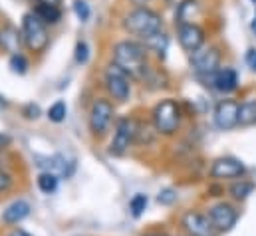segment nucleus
Returning <instances> with one entry per match:
<instances>
[{
	"mask_svg": "<svg viewBox=\"0 0 256 236\" xmlns=\"http://www.w3.org/2000/svg\"><path fill=\"white\" fill-rule=\"evenodd\" d=\"M137 131H139V125H137L135 119H129V118L118 119L116 133H114V139H112V145H110V155L124 157L126 151L129 149V145L137 139Z\"/></svg>",
	"mask_w": 256,
	"mask_h": 236,
	"instance_id": "423d86ee",
	"label": "nucleus"
},
{
	"mask_svg": "<svg viewBox=\"0 0 256 236\" xmlns=\"http://www.w3.org/2000/svg\"><path fill=\"white\" fill-rule=\"evenodd\" d=\"M177 38H179V44L185 52L194 54L198 52L200 48H204V40H206V34L204 30L192 22V24H183V26H177Z\"/></svg>",
	"mask_w": 256,
	"mask_h": 236,
	"instance_id": "f8f14e48",
	"label": "nucleus"
},
{
	"mask_svg": "<svg viewBox=\"0 0 256 236\" xmlns=\"http://www.w3.org/2000/svg\"><path fill=\"white\" fill-rule=\"evenodd\" d=\"M106 90L110 92V96L116 102L124 104V102H128L129 96H131V78L122 68L112 64L108 68V72H106Z\"/></svg>",
	"mask_w": 256,
	"mask_h": 236,
	"instance_id": "1a4fd4ad",
	"label": "nucleus"
},
{
	"mask_svg": "<svg viewBox=\"0 0 256 236\" xmlns=\"http://www.w3.org/2000/svg\"><path fill=\"white\" fill-rule=\"evenodd\" d=\"M68 116V106H66V102L62 100H58V102H54L50 108H48V119L52 121V123H62Z\"/></svg>",
	"mask_w": 256,
	"mask_h": 236,
	"instance_id": "b1692460",
	"label": "nucleus"
},
{
	"mask_svg": "<svg viewBox=\"0 0 256 236\" xmlns=\"http://www.w3.org/2000/svg\"><path fill=\"white\" fill-rule=\"evenodd\" d=\"M238 108L240 104L234 100H220L214 108L212 121L220 131H230L238 127Z\"/></svg>",
	"mask_w": 256,
	"mask_h": 236,
	"instance_id": "9b49d317",
	"label": "nucleus"
},
{
	"mask_svg": "<svg viewBox=\"0 0 256 236\" xmlns=\"http://www.w3.org/2000/svg\"><path fill=\"white\" fill-rule=\"evenodd\" d=\"M34 14L48 26H54V24H58L60 20H62V10H60V6H52V4H36V8H34Z\"/></svg>",
	"mask_w": 256,
	"mask_h": 236,
	"instance_id": "6ab92c4d",
	"label": "nucleus"
},
{
	"mask_svg": "<svg viewBox=\"0 0 256 236\" xmlns=\"http://www.w3.org/2000/svg\"><path fill=\"white\" fill-rule=\"evenodd\" d=\"M191 70L196 78L212 84L214 74L220 70V50L216 46H204L191 54Z\"/></svg>",
	"mask_w": 256,
	"mask_h": 236,
	"instance_id": "39448f33",
	"label": "nucleus"
},
{
	"mask_svg": "<svg viewBox=\"0 0 256 236\" xmlns=\"http://www.w3.org/2000/svg\"><path fill=\"white\" fill-rule=\"evenodd\" d=\"M208 220L214 228L216 234H222V232H228L234 228L236 220H238V210L232 202H226V200H220L216 204H212L208 208Z\"/></svg>",
	"mask_w": 256,
	"mask_h": 236,
	"instance_id": "0eeeda50",
	"label": "nucleus"
},
{
	"mask_svg": "<svg viewBox=\"0 0 256 236\" xmlns=\"http://www.w3.org/2000/svg\"><path fill=\"white\" fill-rule=\"evenodd\" d=\"M147 202H149V198H147V194H135L131 200H129V210H131V214H133V218H139L143 212H145V208H147Z\"/></svg>",
	"mask_w": 256,
	"mask_h": 236,
	"instance_id": "393cba45",
	"label": "nucleus"
},
{
	"mask_svg": "<svg viewBox=\"0 0 256 236\" xmlns=\"http://www.w3.org/2000/svg\"><path fill=\"white\" fill-rule=\"evenodd\" d=\"M30 210H32L30 202L24 200V198H18V200L10 202V204L4 208V212H2V222H4V224H18V222H22L24 218L30 216Z\"/></svg>",
	"mask_w": 256,
	"mask_h": 236,
	"instance_id": "2eb2a0df",
	"label": "nucleus"
},
{
	"mask_svg": "<svg viewBox=\"0 0 256 236\" xmlns=\"http://www.w3.org/2000/svg\"><path fill=\"white\" fill-rule=\"evenodd\" d=\"M8 66H10V72L12 74H18V76H24L30 68V62L24 54H12L8 60Z\"/></svg>",
	"mask_w": 256,
	"mask_h": 236,
	"instance_id": "5701e85b",
	"label": "nucleus"
},
{
	"mask_svg": "<svg viewBox=\"0 0 256 236\" xmlns=\"http://www.w3.org/2000/svg\"><path fill=\"white\" fill-rule=\"evenodd\" d=\"M238 125L252 127L256 125V100H246L238 108Z\"/></svg>",
	"mask_w": 256,
	"mask_h": 236,
	"instance_id": "412c9836",
	"label": "nucleus"
},
{
	"mask_svg": "<svg viewBox=\"0 0 256 236\" xmlns=\"http://www.w3.org/2000/svg\"><path fill=\"white\" fill-rule=\"evenodd\" d=\"M38 4H52V6H60L62 0H36Z\"/></svg>",
	"mask_w": 256,
	"mask_h": 236,
	"instance_id": "72a5a7b5",
	"label": "nucleus"
},
{
	"mask_svg": "<svg viewBox=\"0 0 256 236\" xmlns=\"http://www.w3.org/2000/svg\"><path fill=\"white\" fill-rule=\"evenodd\" d=\"M58 182H60V177L54 175V173H40L38 177V188L44 192V194H52L58 190Z\"/></svg>",
	"mask_w": 256,
	"mask_h": 236,
	"instance_id": "4be33fe9",
	"label": "nucleus"
},
{
	"mask_svg": "<svg viewBox=\"0 0 256 236\" xmlns=\"http://www.w3.org/2000/svg\"><path fill=\"white\" fill-rule=\"evenodd\" d=\"M252 2H254V4H256V0H252Z\"/></svg>",
	"mask_w": 256,
	"mask_h": 236,
	"instance_id": "58836bf2",
	"label": "nucleus"
},
{
	"mask_svg": "<svg viewBox=\"0 0 256 236\" xmlns=\"http://www.w3.org/2000/svg\"><path fill=\"white\" fill-rule=\"evenodd\" d=\"M74 58H76V62H78L80 66L88 64V60H90V46H88V42L80 40V42L76 44V52H74Z\"/></svg>",
	"mask_w": 256,
	"mask_h": 236,
	"instance_id": "bb28decb",
	"label": "nucleus"
},
{
	"mask_svg": "<svg viewBox=\"0 0 256 236\" xmlns=\"http://www.w3.org/2000/svg\"><path fill=\"white\" fill-rule=\"evenodd\" d=\"M114 64L129 78H145L149 72L147 48L137 40H122L114 46Z\"/></svg>",
	"mask_w": 256,
	"mask_h": 236,
	"instance_id": "f257e3e1",
	"label": "nucleus"
},
{
	"mask_svg": "<svg viewBox=\"0 0 256 236\" xmlns=\"http://www.w3.org/2000/svg\"><path fill=\"white\" fill-rule=\"evenodd\" d=\"M153 127L159 135H165V137H171L179 131L181 127V121H183V110H181V104L173 98H165L161 100L155 108H153Z\"/></svg>",
	"mask_w": 256,
	"mask_h": 236,
	"instance_id": "7ed1b4c3",
	"label": "nucleus"
},
{
	"mask_svg": "<svg viewBox=\"0 0 256 236\" xmlns=\"http://www.w3.org/2000/svg\"><path fill=\"white\" fill-rule=\"evenodd\" d=\"M143 236H169V234H165V232H147V234Z\"/></svg>",
	"mask_w": 256,
	"mask_h": 236,
	"instance_id": "e433bc0d",
	"label": "nucleus"
},
{
	"mask_svg": "<svg viewBox=\"0 0 256 236\" xmlns=\"http://www.w3.org/2000/svg\"><path fill=\"white\" fill-rule=\"evenodd\" d=\"M22 38H24V46L34 54H42L50 46L48 28L34 12H26L22 16Z\"/></svg>",
	"mask_w": 256,
	"mask_h": 236,
	"instance_id": "20e7f679",
	"label": "nucleus"
},
{
	"mask_svg": "<svg viewBox=\"0 0 256 236\" xmlns=\"http://www.w3.org/2000/svg\"><path fill=\"white\" fill-rule=\"evenodd\" d=\"M151 0H133V4H137V8H143L145 4H149Z\"/></svg>",
	"mask_w": 256,
	"mask_h": 236,
	"instance_id": "f704fd0d",
	"label": "nucleus"
},
{
	"mask_svg": "<svg viewBox=\"0 0 256 236\" xmlns=\"http://www.w3.org/2000/svg\"><path fill=\"white\" fill-rule=\"evenodd\" d=\"M6 236H32V234L26 232V230H22V228H14V230H10Z\"/></svg>",
	"mask_w": 256,
	"mask_h": 236,
	"instance_id": "473e14b6",
	"label": "nucleus"
},
{
	"mask_svg": "<svg viewBox=\"0 0 256 236\" xmlns=\"http://www.w3.org/2000/svg\"><path fill=\"white\" fill-rule=\"evenodd\" d=\"M22 42H24L22 32H18V28H14L12 24H6L0 30V48L4 52H10V56L12 54H20Z\"/></svg>",
	"mask_w": 256,
	"mask_h": 236,
	"instance_id": "dca6fc26",
	"label": "nucleus"
},
{
	"mask_svg": "<svg viewBox=\"0 0 256 236\" xmlns=\"http://www.w3.org/2000/svg\"><path fill=\"white\" fill-rule=\"evenodd\" d=\"M252 190H254V182H250V180H246V178H236V180L228 186L230 198H232V200H238V202L246 200V198L252 194Z\"/></svg>",
	"mask_w": 256,
	"mask_h": 236,
	"instance_id": "aec40b11",
	"label": "nucleus"
},
{
	"mask_svg": "<svg viewBox=\"0 0 256 236\" xmlns=\"http://www.w3.org/2000/svg\"><path fill=\"white\" fill-rule=\"evenodd\" d=\"M124 28L129 34L137 36V38H147L151 34L163 32V16L157 10H151L147 6L143 8H135L124 18Z\"/></svg>",
	"mask_w": 256,
	"mask_h": 236,
	"instance_id": "f03ea898",
	"label": "nucleus"
},
{
	"mask_svg": "<svg viewBox=\"0 0 256 236\" xmlns=\"http://www.w3.org/2000/svg\"><path fill=\"white\" fill-rule=\"evenodd\" d=\"M143 46L147 48V52H155L159 58H165V52L169 48V36L165 32H157V34H151L147 38L141 40Z\"/></svg>",
	"mask_w": 256,
	"mask_h": 236,
	"instance_id": "a211bd4d",
	"label": "nucleus"
},
{
	"mask_svg": "<svg viewBox=\"0 0 256 236\" xmlns=\"http://www.w3.org/2000/svg\"><path fill=\"white\" fill-rule=\"evenodd\" d=\"M74 14L80 22H88L90 20V14H92V8L86 0H74Z\"/></svg>",
	"mask_w": 256,
	"mask_h": 236,
	"instance_id": "a878e982",
	"label": "nucleus"
},
{
	"mask_svg": "<svg viewBox=\"0 0 256 236\" xmlns=\"http://www.w3.org/2000/svg\"><path fill=\"white\" fill-rule=\"evenodd\" d=\"M198 14H200V4H198V0H181V2L177 4V10H175V24H177V26L192 24Z\"/></svg>",
	"mask_w": 256,
	"mask_h": 236,
	"instance_id": "f3484780",
	"label": "nucleus"
},
{
	"mask_svg": "<svg viewBox=\"0 0 256 236\" xmlns=\"http://www.w3.org/2000/svg\"><path fill=\"white\" fill-rule=\"evenodd\" d=\"M250 70H252V72H254V74H256V62H254V64H252V66H250Z\"/></svg>",
	"mask_w": 256,
	"mask_h": 236,
	"instance_id": "4c0bfd02",
	"label": "nucleus"
},
{
	"mask_svg": "<svg viewBox=\"0 0 256 236\" xmlns=\"http://www.w3.org/2000/svg\"><path fill=\"white\" fill-rule=\"evenodd\" d=\"M10 141H12V137H10V135H6V133H0V149L8 147V145H10Z\"/></svg>",
	"mask_w": 256,
	"mask_h": 236,
	"instance_id": "2f4dec72",
	"label": "nucleus"
},
{
	"mask_svg": "<svg viewBox=\"0 0 256 236\" xmlns=\"http://www.w3.org/2000/svg\"><path fill=\"white\" fill-rule=\"evenodd\" d=\"M157 202L163 204V206H171V204H175V202H177V190H175V188H163V190H159V194H157Z\"/></svg>",
	"mask_w": 256,
	"mask_h": 236,
	"instance_id": "cd10ccee",
	"label": "nucleus"
},
{
	"mask_svg": "<svg viewBox=\"0 0 256 236\" xmlns=\"http://www.w3.org/2000/svg\"><path fill=\"white\" fill-rule=\"evenodd\" d=\"M208 175L210 178H216V180H226V178H242L246 175V165L236 159V157H218L212 161L210 169H208Z\"/></svg>",
	"mask_w": 256,
	"mask_h": 236,
	"instance_id": "9d476101",
	"label": "nucleus"
},
{
	"mask_svg": "<svg viewBox=\"0 0 256 236\" xmlns=\"http://www.w3.org/2000/svg\"><path fill=\"white\" fill-rule=\"evenodd\" d=\"M254 62H256V48H248V52H246V64L252 66Z\"/></svg>",
	"mask_w": 256,
	"mask_h": 236,
	"instance_id": "7c9ffc66",
	"label": "nucleus"
},
{
	"mask_svg": "<svg viewBox=\"0 0 256 236\" xmlns=\"http://www.w3.org/2000/svg\"><path fill=\"white\" fill-rule=\"evenodd\" d=\"M181 226L189 236H216L208 216L198 210H187L181 218Z\"/></svg>",
	"mask_w": 256,
	"mask_h": 236,
	"instance_id": "ddd939ff",
	"label": "nucleus"
},
{
	"mask_svg": "<svg viewBox=\"0 0 256 236\" xmlns=\"http://www.w3.org/2000/svg\"><path fill=\"white\" fill-rule=\"evenodd\" d=\"M24 118L26 119H38L40 118V106L38 104H26L24 110H22Z\"/></svg>",
	"mask_w": 256,
	"mask_h": 236,
	"instance_id": "c85d7f7f",
	"label": "nucleus"
},
{
	"mask_svg": "<svg viewBox=\"0 0 256 236\" xmlns=\"http://www.w3.org/2000/svg\"><path fill=\"white\" fill-rule=\"evenodd\" d=\"M210 86L214 90H218L220 94H232V92H236V88H238V74H236V70L234 68H228V66L220 68L214 74Z\"/></svg>",
	"mask_w": 256,
	"mask_h": 236,
	"instance_id": "4468645a",
	"label": "nucleus"
},
{
	"mask_svg": "<svg viewBox=\"0 0 256 236\" xmlns=\"http://www.w3.org/2000/svg\"><path fill=\"white\" fill-rule=\"evenodd\" d=\"M12 184H14V178H12V175L0 169V192L10 190V188H12Z\"/></svg>",
	"mask_w": 256,
	"mask_h": 236,
	"instance_id": "c756f323",
	"label": "nucleus"
},
{
	"mask_svg": "<svg viewBox=\"0 0 256 236\" xmlns=\"http://www.w3.org/2000/svg\"><path fill=\"white\" fill-rule=\"evenodd\" d=\"M112 121H114V104L106 98H98L90 108V131L96 137H102L108 133Z\"/></svg>",
	"mask_w": 256,
	"mask_h": 236,
	"instance_id": "6e6552de",
	"label": "nucleus"
},
{
	"mask_svg": "<svg viewBox=\"0 0 256 236\" xmlns=\"http://www.w3.org/2000/svg\"><path fill=\"white\" fill-rule=\"evenodd\" d=\"M250 28H252V34L256 36V12H254V16H252V22H250Z\"/></svg>",
	"mask_w": 256,
	"mask_h": 236,
	"instance_id": "c9c22d12",
	"label": "nucleus"
}]
</instances>
